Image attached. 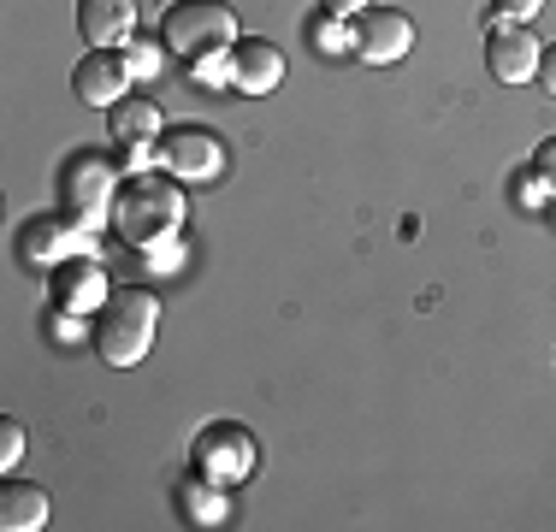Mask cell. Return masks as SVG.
I'll use <instances>...</instances> for the list:
<instances>
[{"label": "cell", "mask_w": 556, "mask_h": 532, "mask_svg": "<svg viewBox=\"0 0 556 532\" xmlns=\"http://www.w3.org/2000/svg\"><path fill=\"white\" fill-rule=\"evenodd\" d=\"M118 183L125 178H113V166L101 154H72L60 166V202H65V213H77V219L89 225L96 213H113Z\"/></svg>", "instance_id": "obj_6"}, {"label": "cell", "mask_w": 556, "mask_h": 532, "mask_svg": "<svg viewBox=\"0 0 556 532\" xmlns=\"http://www.w3.org/2000/svg\"><path fill=\"white\" fill-rule=\"evenodd\" d=\"M72 96L84 106H118L130 96V65L118 48H89L72 72Z\"/></svg>", "instance_id": "obj_9"}, {"label": "cell", "mask_w": 556, "mask_h": 532, "mask_svg": "<svg viewBox=\"0 0 556 532\" xmlns=\"http://www.w3.org/2000/svg\"><path fill=\"white\" fill-rule=\"evenodd\" d=\"M184 213L190 207H184L178 178H166V172H137V178H125L113 195V231L137 249H161L184 231Z\"/></svg>", "instance_id": "obj_1"}, {"label": "cell", "mask_w": 556, "mask_h": 532, "mask_svg": "<svg viewBox=\"0 0 556 532\" xmlns=\"http://www.w3.org/2000/svg\"><path fill=\"white\" fill-rule=\"evenodd\" d=\"M24 261L48 266V261H72L84 255V219L77 213H36V219H24Z\"/></svg>", "instance_id": "obj_10"}, {"label": "cell", "mask_w": 556, "mask_h": 532, "mask_svg": "<svg viewBox=\"0 0 556 532\" xmlns=\"http://www.w3.org/2000/svg\"><path fill=\"white\" fill-rule=\"evenodd\" d=\"M161 42L184 65L225 60V48H237V12L225 0H172L161 12Z\"/></svg>", "instance_id": "obj_3"}, {"label": "cell", "mask_w": 556, "mask_h": 532, "mask_svg": "<svg viewBox=\"0 0 556 532\" xmlns=\"http://www.w3.org/2000/svg\"><path fill=\"white\" fill-rule=\"evenodd\" d=\"M261 449H255V432H249L243 420H207L202 432H195L190 444V473L214 479V485H243L249 473H255Z\"/></svg>", "instance_id": "obj_4"}, {"label": "cell", "mask_w": 556, "mask_h": 532, "mask_svg": "<svg viewBox=\"0 0 556 532\" xmlns=\"http://www.w3.org/2000/svg\"><path fill=\"white\" fill-rule=\"evenodd\" d=\"M308 42H314V53H355V24L350 18H332V12H314Z\"/></svg>", "instance_id": "obj_17"}, {"label": "cell", "mask_w": 556, "mask_h": 532, "mask_svg": "<svg viewBox=\"0 0 556 532\" xmlns=\"http://www.w3.org/2000/svg\"><path fill=\"white\" fill-rule=\"evenodd\" d=\"M539 84H545V96H556V42H545V60H539Z\"/></svg>", "instance_id": "obj_22"}, {"label": "cell", "mask_w": 556, "mask_h": 532, "mask_svg": "<svg viewBox=\"0 0 556 532\" xmlns=\"http://www.w3.org/2000/svg\"><path fill=\"white\" fill-rule=\"evenodd\" d=\"M0 527L7 532H42L48 527V491L30 479H7L0 485Z\"/></svg>", "instance_id": "obj_15"}, {"label": "cell", "mask_w": 556, "mask_h": 532, "mask_svg": "<svg viewBox=\"0 0 556 532\" xmlns=\"http://www.w3.org/2000/svg\"><path fill=\"white\" fill-rule=\"evenodd\" d=\"M320 12H332V18H355V12H367V0H320Z\"/></svg>", "instance_id": "obj_23"}, {"label": "cell", "mask_w": 556, "mask_h": 532, "mask_svg": "<svg viewBox=\"0 0 556 532\" xmlns=\"http://www.w3.org/2000/svg\"><path fill=\"white\" fill-rule=\"evenodd\" d=\"M18 456H24V426L7 415V420H0V473L18 468Z\"/></svg>", "instance_id": "obj_20"}, {"label": "cell", "mask_w": 556, "mask_h": 532, "mask_svg": "<svg viewBox=\"0 0 556 532\" xmlns=\"http://www.w3.org/2000/svg\"><path fill=\"white\" fill-rule=\"evenodd\" d=\"M178 503H184V515H190L195 527H225L231 521V497H225V485H214V479H202V473H190L178 485Z\"/></svg>", "instance_id": "obj_16"}, {"label": "cell", "mask_w": 556, "mask_h": 532, "mask_svg": "<svg viewBox=\"0 0 556 532\" xmlns=\"http://www.w3.org/2000/svg\"><path fill=\"white\" fill-rule=\"evenodd\" d=\"M161 60H166V42H161V36H154V42H137V36H130V53H125L130 77H154V72H161Z\"/></svg>", "instance_id": "obj_18"}, {"label": "cell", "mask_w": 556, "mask_h": 532, "mask_svg": "<svg viewBox=\"0 0 556 532\" xmlns=\"http://www.w3.org/2000/svg\"><path fill=\"white\" fill-rule=\"evenodd\" d=\"M533 172H539V178H545L551 190H556V137H545V142L533 149Z\"/></svg>", "instance_id": "obj_21"}, {"label": "cell", "mask_w": 556, "mask_h": 532, "mask_svg": "<svg viewBox=\"0 0 556 532\" xmlns=\"http://www.w3.org/2000/svg\"><path fill=\"white\" fill-rule=\"evenodd\" d=\"M154 326H161V302L154 290L118 284L96 314H89V343L108 367H137L154 350Z\"/></svg>", "instance_id": "obj_2"}, {"label": "cell", "mask_w": 556, "mask_h": 532, "mask_svg": "<svg viewBox=\"0 0 556 532\" xmlns=\"http://www.w3.org/2000/svg\"><path fill=\"white\" fill-rule=\"evenodd\" d=\"M278 84H285V53L261 36H243L231 48V89L237 96H273Z\"/></svg>", "instance_id": "obj_12"}, {"label": "cell", "mask_w": 556, "mask_h": 532, "mask_svg": "<svg viewBox=\"0 0 556 532\" xmlns=\"http://www.w3.org/2000/svg\"><path fill=\"white\" fill-rule=\"evenodd\" d=\"M154 166L178 183H214L225 172V142L202 125H178V130H161L154 142Z\"/></svg>", "instance_id": "obj_5"}, {"label": "cell", "mask_w": 556, "mask_h": 532, "mask_svg": "<svg viewBox=\"0 0 556 532\" xmlns=\"http://www.w3.org/2000/svg\"><path fill=\"white\" fill-rule=\"evenodd\" d=\"M108 130H113V142H125V149H154L161 130H166V118L149 96H125L118 106H108Z\"/></svg>", "instance_id": "obj_14"}, {"label": "cell", "mask_w": 556, "mask_h": 532, "mask_svg": "<svg viewBox=\"0 0 556 532\" xmlns=\"http://www.w3.org/2000/svg\"><path fill=\"white\" fill-rule=\"evenodd\" d=\"M539 60L545 42L527 24H485V65L497 84H539Z\"/></svg>", "instance_id": "obj_7"}, {"label": "cell", "mask_w": 556, "mask_h": 532, "mask_svg": "<svg viewBox=\"0 0 556 532\" xmlns=\"http://www.w3.org/2000/svg\"><path fill=\"white\" fill-rule=\"evenodd\" d=\"M350 24H355V60H367V65H396L415 48V24L396 7H367Z\"/></svg>", "instance_id": "obj_8"}, {"label": "cell", "mask_w": 556, "mask_h": 532, "mask_svg": "<svg viewBox=\"0 0 556 532\" xmlns=\"http://www.w3.org/2000/svg\"><path fill=\"white\" fill-rule=\"evenodd\" d=\"M108 296H113V284H108V273H101V261H89V255L60 261V273H54V308H65V314H96Z\"/></svg>", "instance_id": "obj_11"}, {"label": "cell", "mask_w": 556, "mask_h": 532, "mask_svg": "<svg viewBox=\"0 0 556 532\" xmlns=\"http://www.w3.org/2000/svg\"><path fill=\"white\" fill-rule=\"evenodd\" d=\"M77 30L89 48H125L137 36V0H77Z\"/></svg>", "instance_id": "obj_13"}, {"label": "cell", "mask_w": 556, "mask_h": 532, "mask_svg": "<svg viewBox=\"0 0 556 532\" xmlns=\"http://www.w3.org/2000/svg\"><path fill=\"white\" fill-rule=\"evenodd\" d=\"M539 12H545V0H492L485 24H533Z\"/></svg>", "instance_id": "obj_19"}]
</instances>
